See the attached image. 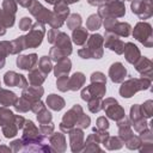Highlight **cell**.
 Here are the masks:
<instances>
[{"label": "cell", "instance_id": "1", "mask_svg": "<svg viewBox=\"0 0 153 153\" xmlns=\"http://www.w3.org/2000/svg\"><path fill=\"white\" fill-rule=\"evenodd\" d=\"M104 54V38L99 33L88 36L82 48L78 50V55L81 59H102Z\"/></svg>", "mask_w": 153, "mask_h": 153}, {"label": "cell", "instance_id": "2", "mask_svg": "<svg viewBox=\"0 0 153 153\" xmlns=\"http://www.w3.org/2000/svg\"><path fill=\"white\" fill-rule=\"evenodd\" d=\"M152 85V79L149 78H128L123 80L120 86V96L123 98H131L136 92L148 90Z\"/></svg>", "mask_w": 153, "mask_h": 153}, {"label": "cell", "instance_id": "3", "mask_svg": "<svg viewBox=\"0 0 153 153\" xmlns=\"http://www.w3.org/2000/svg\"><path fill=\"white\" fill-rule=\"evenodd\" d=\"M47 39H48V43L61 49L67 56H69L72 54V51H73L72 39L69 38V36L66 32L60 31L59 29H50L47 33Z\"/></svg>", "mask_w": 153, "mask_h": 153}, {"label": "cell", "instance_id": "4", "mask_svg": "<svg viewBox=\"0 0 153 153\" xmlns=\"http://www.w3.org/2000/svg\"><path fill=\"white\" fill-rule=\"evenodd\" d=\"M102 19L105 18H122L126 14V6L123 0H111L98 7L97 13Z\"/></svg>", "mask_w": 153, "mask_h": 153}, {"label": "cell", "instance_id": "5", "mask_svg": "<svg viewBox=\"0 0 153 153\" xmlns=\"http://www.w3.org/2000/svg\"><path fill=\"white\" fill-rule=\"evenodd\" d=\"M133 37L143 44L146 48L153 47V33H152V25L145 20L136 23V25L133 29Z\"/></svg>", "mask_w": 153, "mask_h": 153}, {"label": "cell", "instance_id": "6", "mask_svg": "<svg viewBox=\"0 0 153 153\" xmlns=\"http://www.w3.org/2000/svg\"><path fill=\"white\" fill-rule=\"evenodd\" d=\"M84 114V110L81 108L80 104H74L63 116H62V120L60 122V130L62 133H66L68 134L73 128H75L76 126V122L79 120V117Z\"/></svg>", "mask_w": 153, "mask_h": 153}, {"label": "cell", "instance_id": "7", "mask_svg": "<svg viewBox=\"0 0 153 153\" xmlns=\"http://www.w3.org/2000/svg\"><path fill=\"white\" fill-rule=\"evenodd\" d=\"M44 35H45V26H44L43 23L36 22L35 24H32V26L29 30V32L24 36L25 37L26 49L38 48L42 44V41L44 38Z\"/></svg>", "mask_w": 153, "mask_h": 153}, {"label": "cell", "instance_id": "8", "mask_svg": "<svg viewBox=\"0 0 153 153\" xmlns=\"http://www.w3.org/2000/svg\"><path fill=\"white\" fill-rule=\"evenodd\" d=\"M102 24L105 32H111L120 37H128L131 33V25L127 22H118L117 18H105Z\"/></svg>", "mask_w": 153, "mask_h": 153}, {"label": "cell", "instance_id": "9", "mask_svg": "<svg viewBox=\"0 0 153 153\" xmlns=\"http://www.w3.org/2000/svg\"><path fill=\"white\" fill-rule=\"evenodd\" d=\"M69 14H71V13H69V7H68V5L66 4V1H65V0H59V1L54 5L53 17H51V19H50V22H49L50 27H51V29H60V27L65 24L67 17H68Z\"/></svg>", "mask_w": 153, "mask_h": 153}, {"label": "cell", "instance_id": "10", "mask_svg": "<svg viewBox=\"0 0 153 153\" xmlns=\"http://www.w3.org/2000/svg\"><path fill=\"white\" fill-rule=\"evenodd\" d=\"M18 4L16 0H4L1 5V14H0V22L2 25L8 29L14 25L16 20V13H17Z\"/></svg>", "mask_w": 153, "mask_h": 153}, {"label": "cell", "instance_id": "11", "mask_svg": "<svg viewBox=\"0 0 153 153\" xmlns=\"http://www.w3.org/2000/svg\"><path fill=\"white\" fill-rule=\"evenodd\" d=\"M103 109L105 111V115L108 118L112 120V121H118L121 120L122 117L126 116V112H124V109L120 105V103L112 98V97H109V98H105L103 99Z\"/></svg>", "mask_w": 153, "mask_h": 153}, {"label": "cell", "instance_id": "12", "mask_svg": "<svg viewBox=\"0 0 153 153\" xmlns=\"http://www.w3.org/2000/svg\"><path fill=\"white\" fill-rule=\"evenodd\" d=\"M129 121L131 123V127L134 128L135 131L140 133L142 130H145L146 128H148V122L147 118L142 115L140 104H133L130 106V111H129Z\"/></svg>", "mask_w": 153, "mask_h": 153}, {"label": "cell", "instance_id": "13", "mask_svg": "<svg viewBox=\"0 0 153 153\" xmlns=\"http://www.w3.org/2000/svg\"><path fill=\"white\" fill-rule=\"evenodd\" d=\"M130 8L131 12L142 20L148 19L153 16L152 0H133L130 2Z\"/></svg>", "mask_w": 153, "mask_h": 153}, {"label": "cell", "instance_id": "14", "mask_svg": "<svg viewBox=\"0 0 153 153\" xmlns=\"http://www.w3.org/2000/svg\"><path fill=\"white\" fill-rule=\"evenodd\" d=\"M27 10H29L30 14L36 19V22H39V23H43V24H49L51 17H53V11L44 7L37 0H33L31 6Z\"/></svg>", "mask_w": 153, "mask_h": 153}, {"label": "cell", "instance_id": "15", "mask_svg": "<svg viewBox=\"0 0 153 153\" xmlns=\"http://www.w3.org/2000/svg\"><path fill=\"white\" fill-rule=\"evenodd\" d=\"M106 93V84L104 82H91L88 86H85L81 90L80 97L82 100L88 102L92 98H103Z\"/></svg>", "mask_w": 153, "mask_h": 153}, {"label": "cell", "instance_id": "16", "mask_svg": "<svg viewBox=\"0 0 153 153\" xmlns=\"http://www.w3.org/2000/svg\"><path fill=\"white\" fill-rule=\"evenodd\" d=\"M124 42L120 38V36L114 35L111 32H105L104 33V47L108 48L109 50L116 53L117 55H122L124 50Z\"/></svg>", "mask_w": 153, "mask_h": 153}, {"label": "cell", "instance_id": "17", "mask_svg": "<svg viewBox=\"0 0 153 153\" xmlns=\"http://www.w3.org/2000/svg\"><path fill=\"white\" fill-rule=\"evenodd\" d=\"M22 129H23V134H22L20 139L23 141V145L35 141L42 136V134L39 133V129L36 127V124L31 120H25V123Z\"/></svg>", "mask_w": 153, "mask_h": 153}, {"label": "cell", "instance_id": "18", "mask_svg": "<svg viewBox=\"0 0 153 153\" xmlns=\"http://www.w3.org/2000/svg\"><path fill=\"white\" fill-rule=\"evenodd\" d=\"M69 146H71V151L73 153H79L82 149L84 146V141H85V134L82 131L81 128H73L69 133Z\"/></svg>", "mask_w": 153, "mask_h": 153}, {"label": "cell", "instance_id": "19", "mask_svg": "<svg viewBox=\"0 0 153 153\" xmlns=\"http://www.w3.org/2000/svg\"><path fill=\"white\" fill-rule=\"evenodd\" d=\"M4 82H5V85H7L10 87H20L22 90L25 88L29 85V81L25 78V75L16 73L13 71H8V72L5 73Z\"/></svg>", "mask_w": 153, "mask_h": 153}, {"label": "cell", "instance_id": "20", "mask_svg": "<svg viewBox=\"0 0 153 153\" xmlns=\"http://www.w3.org/2000/svg\"><path fill=\"white\" fill-rule=\"evenodd\" d=\"M128 75L127 68L123 66L122 62H114L110 67H109V73L108 76L110 78V80L115 84H121Z\"/></svg>", "mask_w": 153, "mask_h": 153}, {"label": "cell", "instance_id": "21", "mask_svg": "<svg viewBox=\"0 0 153 153\" xmlns=\"http://www.w3.org/2000/svg\"><path fill=\"white\" fill-rule=\"evenodd\" d=\"M134 67H135V71L137 73H140L141 76L153 79V62L148 57L141 56L134 63Z\"/></svg>", "mask_w": 153, "mask_h": 153}, {"label": "cell", "instance_id": "22", "mask_svg": "<svg viewBox=\"0 0 153 153\" xmlns=\"http://www.w3.org/2000/svg\"><path fill=\"white\" fill-rule=\"evenodd\" d=\"M38 62V56L35 53L27 54V55H18L16 63L18 66V68L23 69V71H31L32 68H35L37 66Z\"/></svg>", "mask_w": 153, "mask_h": 153}, {"label": "cell", "instance_id": "23", "mask_svg": "<svg viewBox=\"0 0 153 153\" xmlns=\"http://www.w3.org/2000/svg\"><path fill=\"white\" fill-rule=\"evenodd\" d=\"M49 145L53 148L54 152L57 153H63L67 149V142H66V136L62 131L59 133H53L51 135H49Z\"/></svg>", "mask_w": 153, "mask_h": 153}, {"label": "cell", "instance_id": "24", "mask_svg": "<svg viewBox=\"0 0 153 153\" xmlns=\"http://www.w3.org/2000/svg\"><path fill=\"white\" fill-rule=\"evenodd\" d=\"M117 123V128H118V137L122 140V142L124 143L130 136L134 135L133 129H131V123L129 121L128 117H122L121 120L116 121Z\"/></svg>", "mask_w": 153, "mask_h": 153}, {"label": "cell", "instance_id": "25", "mask_svg": "<svg viewBox=\"0 0 153 153\" xmlns=\"http://www.w3.org/2000/svg\"><path fill=\"white\" fill-rule=\"evenodd\" d=\"M123 54H124V59L130 65H134L140 57H141V51L140 49L133 43V42H127L124 44V50H123Z\"/></svg>", "mask_w": 153, "mask_h": 153}, {"label": "cell", "instance_id": "26", "mask_svg": "<svg viewBox=\"0 0 153 153\" xmlns=\"http://www.w3.org/2000/svg\"><path fill=\"white\" fill-rule=\"evenodd\" d=\"M44 94V88L41 86H33V85H27L25 88L22 91V96L26 98L29 102H35L41 99V97Z\"/></svg>", "mask_w": 153, "mask_h": 153}, {"label": "cell", "instance_id": "27", "mask_svg": "<svg viewBox=\"0 0 153 153\" xmlns=\"http://www.w3.org/2000/svg\"><path fill=\"white\" fill-rule=\"evenodd\" d=\"M71 69H72V61L68 57H65V59L57 61L56 65L53 67L54 75L56 78H59L61 75H68Z\"/></svg>", "mask_w": 153, "mask_h": 153}, {"label": "cell", "instance_id": "28", "mask_svg": "<svg viewBox=\"0 0 153 153\" xmlns=\"http://www.w3.org/2000/svg\"><path fill=\"white\" fill-rule=\"evenodd\" d=\"M86 81V76L84 73L81 72H75L72 74V76L68 78V86H69V91H78L80 90Z\"/></svg>", "mask_w": 153, "mask_h": 153}, {"label": "cell", "instance_id": "29", "mask_svg": "<svg viewBox=\"0 0 153 153\" xmlns=\"http://www.w3.org/2000/svg\"><path fill=\"white\" fill-rule=\"evenodd\" d=\"M48 75H45L43 72H41L37 66L35 68H32L31 71H29V75H27V81H29V85H33V86H41L45 79H47Z\"/></svg>", "mask_w": 153, "mask_h": 153}, {"label": "cell", "instance_id": "30", "mask_svg": "<svg viewBox=\"0 0 153 153\" xmlns=\"http://www.w3.org/2000/svg\"><path fill=\"white\" fill-rule=\"evenodd\" d=\"M88 38V32L86 27L79 26L74 30H72V42L76 45H84Z\"/></svg>", "mask_w": 153, "mask_h": 153}, {"label": "cell", "instance_id": "31", "mask_svg": "<svg viewBox=\"0 0 153 153\" xmlns=\"http://www.w3.org/2000/svg\"><path fill=\"white\" fill-rule=\"evenodd\" d=\"M47 105L49 109L54 110V111H60L65 108L66 105V102L65 99L61 97V96H57L55 93H50L48 97H47Z\"/></svg>", "mask_w": 153, "mask_h": 153}, {"label": "cell", "instance_id": "32", "mask_svg": "<svg viewBox=\"0 0 153 153\" xmlns=\"http://www.w3.org/2000/svg\"><path fill=\"white\" fill-rule=\"evenodd\" d=\"M17 99H18V96L13 91H10L6 88H0V105H2V106L14 105Z\"/></svg>", "mask_w": 153, "mask_h": 153}, {"label": "cell", "instance_id": "33", "mask_svg": "<svg viewBox=\"0 0 153 153\" xmlns=\"http://www.w3.org/2000/svg\"><path fill=\"white\" fill-rule=\"evenodd\" d=\"M102 152L103 149L99 147V143L97 142L93 133L90 134L87 137H86V141H84V146H82V149L81 152H85V153H90V152Z\"/></svg>", "mask_w": 153, "mask_h": 153}, {"label": "cell", "instance_id": "34", "mask_svg": "<svg viewBox=\"0 0 153 153\" xmlns=\"http://www.w3.org/2000/svg\"><path fill=\"white\" fill-rule=\"evenodd\" d=\"M25 49H26V44L24 36H19L16 39L11 41V55H18Z\"/></svg>", "mask_w": 153, "mask_h": 153}, {"label": "cell", "instance_id": "35", "mask_svg": "<svg viewBox=\"0 0 153 153\" xmlns=\"http://www.w3.org/2000/svg\"><path fill=\"white\" fill-rule=\"evenodd\" d=\"M11 55V42L10 41H0V69L5 67L6 57Z\"/></svg>", "mask_w": 153, "mask_h": 153}, {"label": "cell", "instance_id": "36", "mask_svg": "<svg viewBox=\"0 0 153 153\" xmlns=\"http://www.w3.org/2000/svg\"><path fill=\"white\" fill-rule=\"evenodd\" d=\"M102 23H103V19L98 14L93 13V14L88 16V18L86 19V26L85 27L90 31H96L102 26Z\"/></svg>", "mask_w": 153, "mask_h": 153}, {"label": "cell", "instance_id": "37", "mask_svg": "<svg viewBox=\"0 0 153 153\" xmlns=\"http://www.w3.org/2000/svg\"><path fill=\"white\" fill-rule=\"evenodd\" d=\"M53 61L50 60V57L49 56H42V57H39V60H38V62H37V68L41 71V72H43L45 75H48L51 71H53Z\"/></svg>", "mask_w": 153, "mask_h": 153}, {"label": "cell", "instance_id": "38", "mask_svg": "<svg viewBox=\"0 0 153 153\" xmlns=\"http://www.w3.org/2000/svg\"><path fill=\"white\" fill-rule=\"evenodd\" d=\"M104 147L109 151H116V149H121L123 147V142L118 136H108V139L104 141Z\"/></svg>", "mask_w": 153, "mask_h": 153}, {"label": "cell", "instance_id": "39", "mask_svg": "<svg viewBox=\"0 0 153 153\" xmlns=\"http://www.w3.org/2000/svg\"><path fill=\"white\" fill-rule=\"evenodd\" d=\"M14 114L11 109L7 106H0V127H2L6 123L14 122Z\"/></svg>", "mask_w": 153, "mask_h": 153}, {"label": "cell", "instance_id": "40", "mask_svg": "<svg viewBox=\"0 0 153 153\" xmlns=\"http://www.w3.org/2000/svg\"><path fill=\"white\" fill-rule=\"evenodd\" d=\"M14 110L17 112H20V114H24V112H27L30 109H31V102H29L26 98H24L23 96L22 97H18L17 102L14 103Z\"/></svg>", "mask_w": 153, "mask_h": 153}, {"label": "cell", "instance_id": "41", "mask_svg": "<svg viewBox=\"0 0 153 153\" xmlns=\"http://www.w3.org/2000/svg\"><path fill=\"white\" fill-rule=\"evenodd\" d=\"M18 127L16 126V123L14 122H10V123H6V124H4L2 127H1V131H2V134H4V136L6 137V139H12V137H14L17 134H18Z\"/></svg>", "mask_w": 153, "mask_h": 153}, {"label": "cell", "instance_id": "42", "mask_svg": "<svg viewBox=\"0 0 153 153\" xmlns=\"http://www.w3.org/2000/svg\"><path fill=\"white\" fill-rule=\"evenodd\" d=\"M66 23H67V27L69 30H74L79 26H81V23H82V19H81V16L79 13H72L67 17L66 19Z\"/></svg>", "mask_w": 153, "mask_h": 153}, {"label": "cell", "instance_id": "43", "mask_svg": "<svg viewBox=\"0 0 153 153\" xmlns=\"http://www.w3.org/2000/svg\"><path fill=\"white\" fill-rule=\"evenodd\" d=\"M36 117H37V121L39 124H47V123H50L53 121V115L51 112L45 108H43L41 111H38L36 114Z\"/></svg>", "mask_w": 153, "mask_h": 153}, {"label": "cell", "instance_id": "44", "mask_svg": "<svg viewBox=\"0 0 153 153\" xmlns=\"http://www.w3.org/2000/svg\"><path fill=\"white\" fill-rule=\"evenodd\" d=\"M102 103H103V98H99V97L92 98V99H90L87 102V108L92 114H97L103 109V104Z\"/></svg>", "mask_w": 153, "mask_h": 153}, {"label": "cell", "instance_id": "45", "mask_svg": "<svg viewBox=\"0 0 153 153\" xmlns=\"http://www.w3.org/2000/svg\"><path fill=\"white\" fill-rule=\"evenodd\" d=\"M49 57H50L51 61L57 62V61H60V60L67 57V55H66L61 49H59V48H56V47L53 45V47L50 48V50H49Z\"/></svg>", "mask_w": 153, "mask_h": 153}, {"label": "cell", "instance_id": "46", "mask_svg": "<svg viewBox=\"0 0 153 153\" xmlns=\"http://www.w3.org/2000/svg\"><path fill=\"white\" fill-rule=\"evenodd\" d=\"M124 143H126V147H127L128 149L137 151V149L140 148V146H141V140H140L139 135H133V136H130Z\"/></svg>", "mask_w": 153, "mask_h": 153}, {"label": "cell", "instance_id": "47", "mask_svg": "<svg viewBox=\"0 0 153 153\" xmlns=\"http://www.w3.org/2000/svg\"><path fill=\"white\" fill-rule=\"evenodd\" d=\"M140 108H141L142 115H143L146 118H151V117L153 116V100H152V99L146 100L143 104L140 105Z\"/></svg>", "mask_w": 153, "mask_h": 153}, {"label": "cell", "instance_id": "48", "mask_svg": "<svg viewBox=\"0 0 153 153\" xmlns=\"http://www.w3.org/2000/svg\"><path fill=\"white\" fill-rule=\"evenodd\" d=\"M139 137L141 140V145H152L153 143V135H152V130L149 128H146L145 130L140 131Z\"/></svg>", "mask_w": 153, "mask_h": 153}, {"label": "cell", "instance_id": "49", "mask_svg": "<svg viewBox=\"0 0 153 153\" xmlns=\"http://www.w3.org/2000/svg\"><path fill=\"white\" fill-rule=\"evenodd\" d=\"M68 75H61L59 78H56V87L59 91L61 92H67L69 91V86H68Z\"/></svg>", "mask_w": 153, "mask_h": 153}, {"label": "cell", "instance_id": "50", "mask_svg": "<svg viewBox=\"0 0 153 153\" xmlns=\"http://www.w3.org/2000/svg\"><path fill=\"white\" fill-rule=\"evenodd\" d=\"M90 124H91V117H90L88 115L82 114V115L79 117V120H78L75 127H76V128H81V129H86V128L90 127Z\"/></svg>", "mask_w": 153, "mask_h": 153}, {"label": "cell", "instance_id": "51", "mask_svg": "<svg viewBox=\"0 0 153 153\" xmlns=\"http://www.w3.org/2000/svg\"><path fill=\"white\" fill-rule=\"evenodd\" d=\"M32 19L31 18H29V17H23L20 20H19V23H18V27H19V30H22V31H29L30 29H31V26H32Z\"/></svg>", "mask_w": 153, "mask_h": 153}, {"label": "cell", "instance_id": "52", "mask_svg": "<svg viewBox=\"0 0 153 153\" xmlns=\"http://www.w3.org/2000/svg\"><path fill=\"white\" fill-rule=\"evenodd\" d=\"M54 130H55V126H54L53 122L47 123V124H41V126H39V133H41L42 135H44V136L51 135V134L54 133Z\"/></svg>", "mask_w": 153, "mask_h": 153}, {"label": "cell", "instance_id": "53", "mask_svg": "<svg viewBox=\"0 0 153 153\" xmlns=\"http://www.w3.org/2000/svg\"><path fill=\"white\" fill-rule=\"evenodd\" d=\"M90 81L91 82H104V84H106V76L102 72H93L90 76Z\"/></svg>", "mask_w": 153, "mask_h": 153}, {"label": "cell", "instance_id": "54", "mask_svg": "<svg viewBox=\"0 0 153 153\" xmlns=\"http://www.w3.org/2000/svg\"><path fill=\"white\" fill-rule=\"evenodd\" d=\"M109 121L105 116H100L97 118L96 121V128L97 129H100V130H108L109 129Z\"/></svg>", "mask_w": 153, "mask_h": 153}, {"label": "cell", "instance_id": "55", "mask_svg": "<svg viewBox=\"0 0 153 153\" xmlns=\"http://www.w3.org/2000/svg\"><path fill=\"white\" fill-rule=\"evenodd\" d=\"M10 147H11L12 152H23V141H22V139H17V140H13L12 142H10Z\"/></svg>", "mask_w": 153, "mask_h": 153}, {"label": "cell", "instance_id": "56", "mask_svg": "<svg viewBox=\"0 0 153 153\" xmlns=\"http://www.w3.org/2000/svg\"><path fill=\"white\" fill-rule=\"evenodd\" d=\"M43 108H45L44 103H43L41 99H38V100H35V102L31 103V109H30V110H31L33 114H37V112L41 111Z\"/></svg>", "mask_w": 153, "mask_h": 153}, {"label": "cell", "instance_id": "57", "mask_svg": "<svg viewBox=\"0 0 153 153\" xmlns=\"http://www.w3.org/2000/svg\"><path fill=\"white\" fill-rule=\"evenodd\" d=\"M14 123L18 127V129H22L23 126H24V123H25V118L22 115H16L14 116Z\"/></svg>", "mask_w": 153, "mask_h": 153}, {"label": "cell", "instance_id": "58", "mask_svg": "<svg viewBox=\"0 0 153 153\" xmlns=\"http://www.w3.org/2000/svg\"><path fill=\"white\" fill-rule=\"evenodd\" d=\"M16 1H17V4L19 6H22L24 8H29L31 6V4H32L33 0H16Z\"/></svg>", "mask_w": 153, "mask_h": 153}, {"label": "cell", "instance_id": "59", "mask_svg": "<svg viewBox=\"0 0 153 153\" xmlns=\"http://www.w3.org/2000/svg\"><path fill=\"white\" fill-rule=\"evenodd\" d=\"M87 2H88L91 6H97V7H99V6H102V5L105 4L104 0H87Z\"/></svg>", "mask_w": 153, "mask_h": 153}, {"label": "cell", "instance_id": "60", "mask_svg": "<svg viewBox=\"0 0 153 153\" xmlns=\"http://www.w3.org/2000/svg\"><path fill=\"white\" fill-rule=\"evenodd\" d=\"M1 152H12V149H11V147L10 146H5V145H0V153Z\"/></svg>", "mask_w": 153, "mask_h": 153}, {"label": "cell", "instance_id": "61", "mask_svg": "<svg viewBox=\"0 0 153 153\" xmlns=\"http://www.w3.org/2000/svg\"><path fill=\"white\" fill-rule=\"evenodd\" d=\"M6 33V27L2 25V23L0 22V36H4Z\"/></svg>", "mask_w": 153, "mask_h": 153}, {"label": "cell", "instance_id": "62", "mask_svg": "<svg viewBox=\"0 0 153 153\" xmlns=\"http://www.w3.org/2000/svg\"><path fill=\"white\" fill-rule=\"evenodd\" d=\"M67 5H71V4H75V2H79L80 0H65Z\"/></svg>", "mask_w": 153, "mask_h": 153}, {"label": "cell", "instance_id": "63", "mask_svg": "<svg viewBox=\"0 0 153 153\" xmlns=\"http://www.w3.org/2000/svg\"><path fill=\"white\" fill-rule=\"evenodd\" d=\"M44 1H45V2H48L49 5H55V4H56L59 0H44Z\"/></svg>", "mask_w": 153, "mask_h": 153}, {"label": "cell", "instance_id": "64", "mask_svg": "<svg viewBox=\"0 0 153 153\" xmlns=\"http://www.w3.org/2000/svg\"><path fill=\"white\" fill-rule=\"evenodd\" d=\"M124 1H130V2H131V1H133V0H124Z\"/></svg>", "mask_w": 153, "mask_h": 153}]
</instances>
